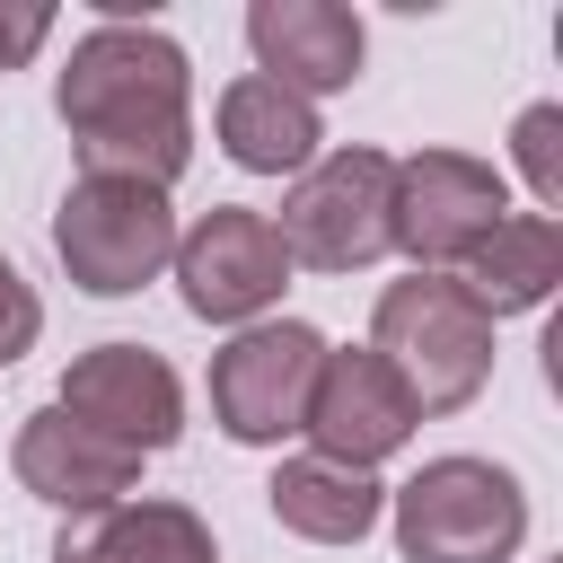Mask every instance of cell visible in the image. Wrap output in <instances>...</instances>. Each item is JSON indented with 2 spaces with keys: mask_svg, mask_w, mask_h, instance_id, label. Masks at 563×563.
Masks as SVG:
<instances>
[{
  "mask_svg": "<svg viewBox=\"0 0 563 563\" xmlns=\"http://www.w3.org/2000/svg\"><path fill=\"white\" fill-rule=\"evenodd\" d=\"M44 35H53V9H44V0H0V70L35 62Z\"/></svg>",
  "mask_w": 563,
  "mask_h": 563,
  "instance_id": "obj_19",
  "label": "cell"
},
{
  "mask_svg": "<svg viewBox=\"0 0 563 563\" xmlns=\"http://www.w3.org/2000/svg\"><path fill=\"white\" fill-rule=\"evenodd\" d=\"M510 167L528 176L537 211L554 220V211H563V106H554V97L519 106V123H510Z\"/></svg>",
  "mask_w": 563,
  "mask_h": 563,
  "instance_id": "obj_17",
  "label": "cell"
},
{
  "mask_svg": "<svg viewBox=\"0 0 563 563\" xmlns=\"http://www.w3.org/2000/svg\"><path fill=\"white\" fill-rule=\"evenodd\" d=\"M387 194H396V158L387 150H317L290 194H282V255L308 273H369L387 255Z\"/></svg>",
  "mask_w": 563,
  "mask_h": 563,
  "instance_id": "obj_5",
  "label": "cell"
},
{
  "mask_svg": "<svg viewBox=\"0 0 563 563\" xmlns=\"http://www.w3.org/2000/svg\"><path fill=\"white\" fill-rule=\"evenodd\" d=\"M9 466H18V484H26L44 510H62V519H88V510H114V501L141 493V457L114 449V440H97V431L70 422L62 405H35V413L18 422Z\"/></svg>",
  "mask_w": 563,
  "mask_h": 563,
  "instance_id": "obj_11",
  "label": "cell"
},
{
  "mask_svg": "<svg viewBox=\"0 0 563 563\" xmlns=\"http://www.w3.org/2000/svg\"><path fill=\"white\" fill-rule=\"evenodd\" d=\"M53 255L88 299H132L176 264V202L141 176H70L53 211Z\"/></svg>",
  "mask_w": 563,
  "mask_h": 563,
  "instance_id": "obj_3",
  "label": "cell"
},
{
  "mask_svg": "<svg viewBox=\"0 0 563 563\" xmlns=\"http://www.w3.org/2000/svg\"><path fill=\"white\" fill-rule=\"evenodd\" d=\"M264 501L308 545H361L378 528V510H387V484L361 475V466H334V457H282L273 484H264Z\"/></svg>",
  "mask_w": 563,
  "mask_h": 563,
  "instance_id": "obj_16",
  "label": "cell"
},
{
  "mask_svg": "<svg viewBox=\"0 0 563 563\" xmlns=\"http://www.w3.org/2000/svg\"><path fill=\"white\" fill-rule=\"evenodd\" d=\"M211 132H220V150H229L246 176H299V167L317 158V141H325L317 106H308V97H290L282 79H264V70H246V79H229V88H220Z\"/></svg>",
  "mask_w": 563,
  "mask_h": 563,
  "instance_id": "obj_13",
  "label": "cell"
},
{
  "mask_svg": "<svg viewBox=\"0 0 563 563\" xmlns=\"http://www.w3.org/2000/svg\"><path fill=\"white\" fill-rule=\"evenodd\" d=\"M53 114L79 176H141L167 194L194 167V62L150 18H97L53 79Z\"/></svg>",
  "mask_w": 563,
  "mask_h": 563,
  "instance_id": "obj_1",
  "label": "cell"
},
{
  "mask_svg": "<svg viewBox=\"0 0 563 563\" xmlns=\"http://www.w3.org/2000/svg\"><path fill=\"white\" fill-rule=\"evenodd\" d=\"M35 334H44V299H35V282L0 255V369H9V361H26V352H35Z\"/></svg>",
  "mask_w": 563,
  "mask_h": 563,
  "instance_id": "obj_18",
  "label": "cell"
},
{
  "mask_svg": "<svg viewBox=\"0 0 563 563\" xmlns=\"http://www.w3.org/2000/svg\"><path fill=\"white\" fill-rule=\"evenodd\" d=\"M413 396L396 387V369L369 352V343H325V361H317V387H308V422H299V440H308V457H334V466H378V457H396L405 440H413Z\"/></svg>",
  "mask_w": 563,
  "mask_h": 563,
  "instance_id": "obj_10",
  "label": "cell"
},
{
  "mask_svg": "<svg viewBox=\"0 0 563 563\" xmlns=\"http://www.w3.org/2000/svg\"><path fill=\"white\" fill-rule=\"evenodd\" d=\"M449 282H457L484 317H528V308H545L554 282H563V220H545V211H501L493 238H484Z\"/></svg>",
  "mask_w": 563,
  "mask_h": 563,
  "instance_id": "obj_14",
  "label": "cell"
},
{
  "mask_svg": "<svg viewBox=\"0 0 563 563\" xmlns=\"http://www.w3.org/2000/svg\"><path fill=\"white\" fill-rule=\"evenodd\" d=\"M53 563H220L211 554V528L202 510L185 501H114V510H88L53 537Z\"/></svg>",
  "mask_w": 563,
  "mask_h": 563,
  "instance_id": "obj_15",
  "label": "cell"
},
{
  "mask_svg": "<svg viewBox=\"0 0 563 563\" xmlns=\"http://www.w3.org/2000/svg\"><path fill=\"white\" fill-rule=\"evenodd\" d=\"M519 537H528V493L493 457H422L396 484L405 563H510Z\"/></svg>",
  "mask_w": 563,
  "mask_h": 563,
  "instance_id": "obj_4",
  "label": "cell"
},
{
  "mask_svg": "<svg viewBox=\"0 0 563 563\" xmlns=\"http://www.w3.org/2000/svg\"><path fill=\"white\" fill-rule=\"evenodd\" d=\"M325 334L299 317H255L211 352V422L238 449H282L308 422V387H317Z\"/></svg>",
  "mask_w": 563,
  "mask_h": 563,
  "instance_id": "obj_7",
  "label": "cell"
},
{
  "mask_svg": "<svg viewBox=\"0 0 563 563\" xmlns=\"http://www.w3.org/2000/svg\"><path fill=\"white\" fill-rule=\"evenodd\" d=\"M501 211H510V185L493 158L413 150L396 158V194H387V255H405L413 273H457L493 238Z\"/></svg>",
  "mask_w": 563,
  "mask_h": 563,
  "instance_id": "obj_6",
  "label": "cell"
},
{
  "mask_svg": "<svg viewBox=\"0 0 563 563\" xmlns=\"http://www.w3.org/2000/svg\"><path fill=\"white\" fill-rule=\"evenodd\" d=\"M246 53L264 79H282L290 97H334L361 79L369 62V26L343 9V0H255L246 9Z\"/></svg>",
  "mask_w": 563,
  "mask_h": 563,
  "instance_id": "obj_12",
  "label": "cell"
},
{
  "mask_svg": "<svg viewBox=\"0 0 563 563\" xmlns=\"http://www.w3.org/2000/svg\"><path fill=\"white\" fill-rule=\"evenodd\" d=\"M176 299L202 325H255L282 290H290V255L273 238V211L246 202H211L194 229H176Z\"/></svg>",
  "mask_w": 563,
  "mask_h": 563,
  "instance_id": "obj_8",
  "label": "cell"
},
{
  "mask_svg": "<svg viewBox=\"0 0 563 563\" xmlns=\"http://www.w3.org/2000/svg\"><path fill=\"white\" fill-rule=\"evenodd\" d=\"M369 352L396 369L413 413H466L493 378V317L449 273H405L369 308Z\"/></svg>",
  "mask_w": 563,
  "mask_h": 563,
  "instance_id": "obj_2",
  "label": "cell"
},
{
  "mask_svg": "<svg viewBox=\"0 0 563 563\" xmlns=\"http://www.w3.org/2000/svg\"><path fill=\"white\" fill-rule=\"evenodd\" d=\"M53 405L70 422H88L97 440L132 449V457H158L185 431V387H176V369L150 343H97V352H79L62 369V396Z\"/></svg>",
  "mask_w": 563,
  "mask_h": 563,
  "instance_id": "obj_9",
  "label": "cell"
}]
</instances>
